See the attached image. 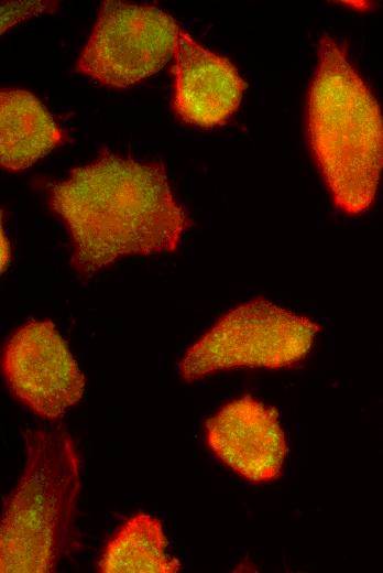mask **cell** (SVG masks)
Masks as SVG:
<instances>
[{
  "label": "cell",
  "instance_id": "6da1fadb",
  "mask_svg": "<svg viewBox=\"0 0 383 573\" xmlns=\"http://www.w3.org/2000/svg\"><path fill=\"white\" fill-rule=\"evenodd\" d=\"M50 206L68 229L70 263L83 279L124 256L173 252L193 225L161 161L107 148L51 185Z\"/></svg>",
  "mask_w": 383,
  "mask_h": 573
},
{
  "label": "cell",
  "instance_id": "7a4b0ae2",
  "mask_svg": "<svg viewBox=\"0 0 383 573\" xmlns=\"http://www.w3.org/2000/svg\"><path fill=\"white\" fill-rule=\"evenodd\" d=\"M305 121L314 162L333 205L348 216L365 213L383 173V113L343 47L327 34L318 43Z\"/></svg>",
  "mask_w": 383,
  "mask_h": 573
},
{
  "label": "cell",
  "instance_id": "3957f363",
  "mask_svg": "<svg viewBox=\"0 0 383 573\" xmlns=\"http://www.w3.org/2000/svg\"><path fill=\"white\" fill-rule=\"evenodd\" d=\"M25 465L6 497L2 573L54 572L64 554L80 490V461L62 428L24 432Z\"/></svg>",
  "mask_w": 383,
  "mask_h": 573
},
{
  "label": "cell",
  "instance_id": "277c9868",
  "mask_svg": "<svg viewBox=\"0 0 383 573\" xmlns=\"http://www.w3.org/2000/svg\"><path fill=\"white\" fill-rule=\"evenodd\" d=\"M320 326L274 302L255 298L229 310L183 355L186 382L234 368L280 369L306 358Z\"/></svg>",
  "mask_w": 383,
  "mask_h": 573
},
{
  "label": "cell",
  "instance_id": "5b68a950",
  "mask_svg": "<svg viewBox=\"0 0 383 573\" xmlns=\"http://www.w3.org/2000/svg\"><path fill=\"white\" fill-rule=\"evenodd\" d=\"M180 31L157 7L105 0L75 69L100 85L125 89L174 57Z\"/></svg>",
  "mask_w": 383,
  "mask_h": 573
},
{
  "label": "cell",
  "instance_id": "8992f818",
  "mask_svg": "<svg viewBox=\"0 0 383 573\" xmlns=\"http://www.w3.org/2000/svg\"><path fill=\"white\" fill-rule=\"evenodd\" d=\"M2 370L12 394L46 420L63 418L85 392V376L51 321L32 320L15 329Z\"/></svg>",
  "mask_w": 383,
  "mask_h": 573
},
{
  "label": "cell",
  "instance_id": "52a82bcc",
  "mask_svg": "<svg viewBox=\"0 0 383 573\" xmlns=\"http://www.w3.org/2000/svg\"><path fill=\"white\" fill-rule=\"evenodd\" d=\"M208 447L248 482L277 479L287 443L275 408L243 396L221 407L205 423Z\"/></svg>",
  "mask_w": 383,
  "mask_h": 573
},
{
  "label": "cell",
  "instance_id": "ba28073f",
  "mask_svg": "<svg viewBox=\"0 0 383 573\" xmlns=\"http://www.w3.org/2000/svg\"><path fill=\"white\" fill-rule=\"evenodd\" d=\"M173 109L186 123L223 126L238 110L247 82L236 66L180 31L174 54Z\"/></svg>",
  "mask_w": 383,
  "mask_h": 573
},
{
  "label": "cell",
  "instance_id": "9c48e42d",
  "mask_svg": "<svg viewBox=\"0 0 383 573\" xmlns=\"http://www.w3.org/2000/svg\"><path fill=\"white\" fill-rule=\"evenodd\" d=\"M0 130L1 165L12 172L30 167L64 139L40 99L19 88L1 89Z\"/></svg>",
  "mask_w": 383,
  "mask_h": 573
},
{
  "label": "cell",
  "instance_id": "30bf717a",
  "mask_svg": "<svg viewBox=\"0 0 383 573\" xmlns=\"http://www.w3.org/2000/svg\"><path fill=\"white\" fill-rule=\"evenodd\" d=\"M161 521L144 512L130 517L107 542L98 563L103 573H175L176 558L166 553Z\"/></svg>",
  "mask_w": 383,
  "mask_h": 573
},
{
  "label": "cell",
  "instance_id": "8fae6325",
  "mask_svg": "<svg viewBox=\"0 0 383 573\" xmlns=\"http://www.w3.org/2000/svg\"><path fill=\"white\" fill-rule=\"evenodd\" d=\"M10 255H11L10 245L1 228V269H2V271L7 268L9 261H10Z\"/></svg>",
  "mask_w": 383,
  "mask_h": 573
}]
</instances>
